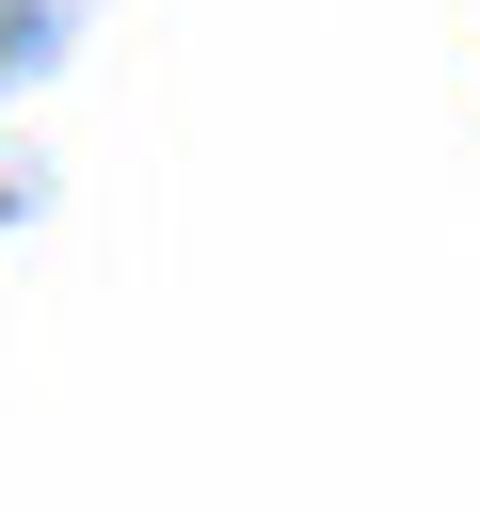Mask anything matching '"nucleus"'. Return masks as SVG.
<instances>
[{"label":"nucleus","instance_id":"f257e3e1","mask_svg":"<svg viewBox=\"0 0 480 512\" xmlns=\"http://www.w3.org/2000/svg\"><path fill=\"white\" fill-rule=\"evenodd\" d=\"M0 32H16V0H0Z\"/></svg>","mask_w":480,"mask_h":512}]
</instances>
